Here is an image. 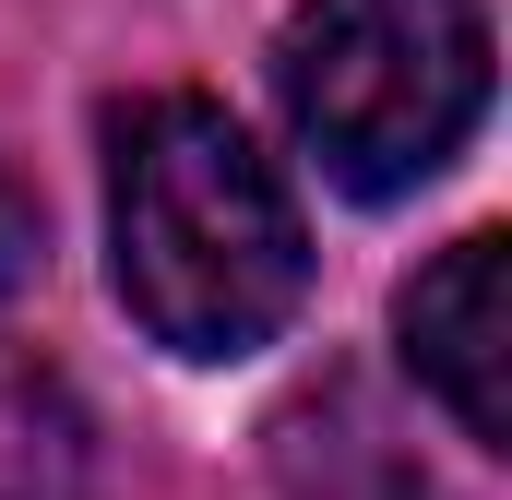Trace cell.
I'll list each match as a JSON object with an SVG mask.
<instances>
[{
	"label": "cell",
	"instance_id": "1",
	"mask_svg": "<svg viewBox=\"0 0 512 500\" xmlns=\"http://www.w3.org/2000/svg\"><path fill=\"white\" fill-rule=\"evenodd\" d=\"M108 262L167 358H262L310 298V227L215 96H143L108 120Z\"/></svg>",
	"mask_w": 512,
	"mask_h": 500
},
{
	"label": "cell",
	"instance_id": "2",
	"mask_svg": "<svg viewBox=\"0 0 512 500\" xmlns=\"http://www.w3.org/2000/svg\"><path fill=\"white\" fill-rule=\"evenodd\" d=\"M274 96L310 167L393 203L465 155L489 120V12L477 0H298L274 36Z\"/></svg>",
	"mask_w": 512,
	"mask_h": 500
},
{
	"label": "cell",
	"instance_id": "3",
	"mask_svg": "<svg viewBox=\"0 0 512 500\" xmlns=\"http://www.w3.org/2000/svg\"><path fill=\"white\" fill-rule=\"evenodd\" d=\"M393 334H405V370L453 405V429L477 453H512V250H501V227L441 250L393 298Z\"/></svg>",
	"mask_w": 512,
	"mask_h": 500
},
{
	"label": "cell",
	"instance_id": "4",
	"mask_svg": "<svg viewBox=\"0 0 512 500\" xmlns=\"http://www.w3.org/2000/svg\"><path fill=\"white\" fill-rule=\"evenodd\" d=\"M0 500H96L84 405L12 346H0Z\"/></svg>",
	"mask_w": 512,
	"mask_h": 500
},
{
	"label": "cell",
	"instance_id": "5",
	"mask_svg": "<svg viewBox=\"0 0 512 500\" xmlns=\"http://www.w3.org/2000/svg\"><path fill=\"white\" fill-rule=\"evenodd\" d=\"M36 250H48V239H36V203H24V179L0 167V310L36 286Z\"/></svg>",
	"mask_w": 512,
	"mask_h": 500
}]
</instances>
